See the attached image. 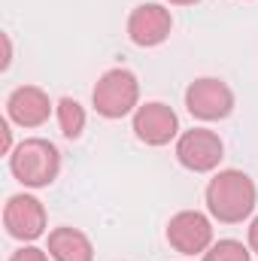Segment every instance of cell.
I'll return each instance as SVG.
<instances>
[{"mask_svg": "<svg viewBox=\"0 0 258 261\" xmlns=\"http://www.w3.org/2000/svg\"><path fill=\"white\" fill-rule=\"evenodd\" d=\"M255 182L243 170H219L207 186V210L225 225H237L249 219L255 210Z\"/></svg>", "mask_w": 258, "mask_h": 261, "instance_id": "6da1fadb", "label": "cell"}, {"mask_svg": "<svg viewBox=\"0 0 258 261\" xmlns=\"http://www.w3.org/2000/svg\"><path fill=\"white\" fill-rule=\"evenodd\" d=\"M9 170L21 186L43 189V186L55 182V176L61 170V155L49 140L31 137L9 152Z\"/></svg>", "mask_w": 258, "mask_h": 261, "instance_id": "7a4b0ae2", "label": "cell"}, {"mask_svg": "<svg viewBox=\"0 0 258 261\" xmlns=\"http://www.w3.org/2000/svg\"><path fill=\"white\" fill-rule=\"evenodd\" d=\"M137 100H140V82L125 67L107 70L91 91V103L104 119H125L137 110Z\"/></svg>", "mask_w": 258, "mask_h": 261, "instance_id": "3957f363", "label": "cell"}, {"mask_svg": "<svg viewBox=\"0 0 258 261\" xmlns=\"http://www.w3.org/2000/svg\"><path fill=\"white\" fill-rule=\"evenodd\" d=\"M186 107L194 119L200 122H219V119H228L231 110H234V91L222 82V79H213V76H203V79H194L192 85L186 88Z\"/></svg>", "mask_w": 258, "mask_h": 261, "instance_id": "277c9868", "label": "cell"}, {"mask_svg": "<svg viewBox=\"0 0 258 261\" xmlns=\"http://www.w3.org/2000/svg\"><path fill=\"white\" fill-rule=\"evenodd\" d=\"M225 155V146L219 140V134L207 128H194V130H186L179 140H176V161L192 170V173H210L219 167Z\"/></svg>", "mask_w": 258, "mask_h": 261, "instance_id": "5b68a950", "label": "cell"}, {"mask_svg": "<svg viewBox=\"0 0 258 261\" xmlns=\"http://www.w3.org/2000/svg\"><path fill=\"white\" fill-rule=\"evenodd\" d=\"M167 243L179 255H203L213 246V225L203 213L183 210L167 222Z\"/></svg>", "mask_w": 258, "mask_h": 261, "instance_id": "8992f818", "label": "cell"}, {"mask_svg": "<svg viewBox=\"0 0 258 261\" xmlns=\"http://www.w3.org/2000/svg\"><path fill=\"white\" fill-rule=\"evenodd\" d=\"M3 225L15 240H37L46 231V206L34 195H12L3 206Z\"/></svg>", "mask_w": 258, "mask_h": 261, "instance_id": "52a82bcc", "label": "cell"}, {"mask_svg": "<svg viewBox=\"0 0 258 261\" xmlns=\"http://www.w3.org/2000/svg\"><path fill=\"white\" fill-rule=\"evenodd\" d=\"M170 28H173L170 9H164L161 3H140L128 18L131 43L134 46H143V49L161 46L170 37Z\"/></svg>", "mask_w": 258, "mask_h": 261, "instance_id": "ba28073f", "label": "cell"}, {"mask_svg": "<svg viewBox=\"0 0 258 261\" xmlns=\"http://www.w3.org/2000/svg\"><path fill=\"white\" fill-rule=\"evenodd\" d=\"M134 134L146 146H167L179 134V119L167 103H143L134 113Z\"/></svg>", "mask_w": 258, "mask_h": 261, "instance_id": "9c48e42d", "label": "cell"}, {"mask_svg": "<svg viewBox=\"0 0 258 261\" xmlns=\"http://www.w3.org/2000/svg\"><path fill=\"white\" fill-rule=\"evenodd\" d=\"M6 113L15 125L21 128H40L49 116H52V100L43 88L37 85H21L9 94L6 100Z\"/></svg>", "mask_w": 258, "mask_h": 261, "instance_id": "30bf717a", "label": "cell"}, {"mask_svg": "<svg viewBox=\"0 0 258 261\" xmlns=\"http://www.w3.org/2000/svg\"><path fill=\"white\" fill-rule=\"evenodd\" d=\"M49 255L55 261H94L91 240L76 228H55L49 234Z\"/></svg>", "mask_w": 258, "mask_h": 261, "instance_id": "8fae6325", "label": "cell"}, {"mask_svg": "<svg viewBox=\"0 0 258 261\" xmlns=\"http://www.w3.org/2000/svg\"><path fill=\"white\" fill-rule=\"evenodd\" d=\"M55 113H58V128H61L64 137L76 140V137L85 130V110H82L73 97H61L58 107H55Z\"/></svg>", "mask_w": 258, "mask_h": 261, "instance_id": "7c38bea8", "label": "cell"}, {"mask_svg": "<svg viewBox=\"0 0 258 261\" xmlns=\"http://www.w3.org/2000/svg\"><path fill=\"white\" fill-rule=\"evenodd\" d=\"M203 261H249V249L240 240H219L203 252Z\"/></svg>", "mask_w": 258, "mask_h": 261, "instance_id": "4fadbf2b", "label": "cell"}, {"mask_svg": "<svg viewBox=\"0 0 258 261\" xmlns=\"http://www.w3.org/2000/svg\"><path fill=\"white\" fill-rule=\"evenodd\" d=\"M9 261H49V258H46V252L37 249V246H21L18 252H12Z\"/></svg>", "mask_w": 258, "mask_h": 261, "instance_id": "5bb4252c", "label": "cell"}, {"mask_svg": "<svg viewBox=\"0 0 258 261\" xmlns=\"http://www.w3.org/2000/svg\"><path fill=\"white\" fill-rule=\"evenodd\" d=\"M0 146H3V155H9V152H12V130H9L6 122L0 125Z\"/></svg>", "mask_w": 258, "mask_h": 261, "instance_id": "9a60e30c", "label": "cell"}, {"mask_svg": "<svg viewBox=\"0 0 258 261\" xmlns=\"http://www.w3.org/2000/svg\"><path fill=\"white\" fill-rule=\"evenodd\" d=\"M249 249H252V252H258V219L249 225Z\"/></svg>", "mask_w": 258, "mask_h": 261, "instance_id": "2e32d148", "label": "cell"}, {"mask_svg": "<svg viewBox=\"0 0 258 261\" xmlns=\"http://www.w3.org/2000/svg\"><path fill=\"white\" fill-rule=\"evenodd\" d=\"M173 6H192V3H197V0H170Z\"/></svg>", "mask_w": 258, "mask_h": 261, "instance_id": "e0dca14e", "label": "cell"}]
</instances>
